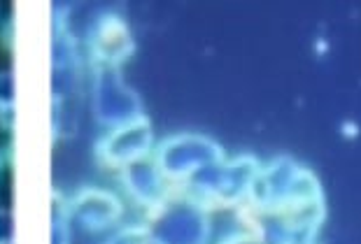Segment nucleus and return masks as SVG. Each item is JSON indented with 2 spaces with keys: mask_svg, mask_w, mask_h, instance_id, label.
<instances>
[{
  "mask_svg": "<svg viewBox=\"0 0 361 244\" xmlns=\"http://www.w3.org/2000/svg\"><path fill=\"white\" fill-rule=\"evenodd\" d=\"M247 203L255 212H282L324 203V191L312 170L289 156H278L261 165Z\"/></svg>",
  "mask_w": 361,
  "mask_h": 244,
  "instance_id": "nucleus-1",
  "label": "nucleus"
},
{
  "mask_svg": "<svg viewBox=\"0 0 361 244\" xmlns=\"http://www.w3.org/2000/svg\"><path fill=\"white\" fill-rule=\"evenodd\" d=\"M259 170L261 163L255 156L224 158L221 163L205 167L184 181V188H187L184 193L196 198L207 210H210V205L245 203Z\"/></svg>",
  "mask_w": 361,
  "mask_h": 244,
  "instance_id": "nucleus-2",
  "label": "nucleus"
},
{
  "mask_svg": "<svg viewBox=\"0 0 361 244\" xmlns=\"http://www.w3.org/2000/svg\"><path fill=\"white\" fill-rule=\"evenodd\" d=\"M154 244H207L212 235L210 210L187 193L168 195L147 224Z\"/></svg>",
  "mask_w": 361,
  "mask_h": 244,
  "instance_id": "nucleus-3",
  "label": "nucleus"
},
{
  "mask_svg": "<svg viewBox=\"0 0 361 244\" xmlns=\"http://www.w3.org/2000/svg\"><path fill=\"white\" fill-rule=\"evenodd\" d=\"M91 112L107 131L145 119L140 96L128 86L124 75L114 65H96L94 86H91Z\"/></svg>",
  "mask_w": 361,
  "mask_h": 244,
  "instance_id": "nucleus-4",
  "label": "nucleus"
},
{
  "mask_svg": "<svg viewBox=\"0 0 361 244\" xmlns=\"http://www.w3.org/2000/svg\"><path fill=\"white\" fill-rule=\"evenodd\" d=\"M226 158L224 147L203 133H178L166 137L154 151V161L168 181H187L196 172Z\"/></svg>",
  "mask_w": 361,
  "mask_h": 244,
  "instance_id": "nucleus-5",
  "label": "nucleus"
},
{
  "mask_svg": "<svg viewBox=\"0 0 361 244\" xmlns=\"http://www.w3.org/2000/svg\"><path fill=\"white\" fill-rule=\"evenodd\" d=\"M152 149H154V131L149 119L145 117L103 135L96 144V156L105 165L124 167L137 158L149 156Z\"/></svg>",
  "mask_w": 361,
  "mask_h": 244,
  "instance_id": "nucleus-6",
  "label": "nucleus"
},
{
  "mask_svg": "<svg viewBox=\"0 0 361 244\" xmlns=\"http://www.w3.org/2000/svg\"><path fill=\"white\" fill-rule=\"evenodd\" d=\"M121 184L126 193L133 198L137 205L149 210H157L168 195V177L154 161V156H145L137 161L121 167Z\"/></svg>",
  "mask_w": 361,
  "mask_h": 244,
  "instance_id": "nucleus-7",
  "label": "nucleus"
},
{
  "mask_svg": "<svg viewBox=\"0 0 361 244\" xmlns=\"http://www.w3.org/2000/svg\"><path fill=\"white\" fill-rule=\"evenodd\" d=\"M121 212L124 205L119 198L103 188H82L68 207V214L87 231H105L121 219Z\"/></svg>",
  "mask_w": 361,
  "mask_h": 244,
  "instance_id": "nucleus-8",
  "label": "nucleus"
},
{
  "mask_svg": "<svg viewBox=\"0 0 361 244\" xmlns=\"http://www.w3.org/2000/svg\"><path fill=\"white\" fill-rule=\"evenodd\" d=\"M135 42L133 35H130L128 26L114 14H105L101 21L96 24L94 35H91V54L96 56L98 65H114L133 54Z\"/></svg>",
  "mask_w": 361,
  "mask_h": 244,
  "instance_id": "nucleus-9",
  "label": "nucleus"
},
{
  "mask_svg": "<svg viewBox=\"0 0 361 244\" xmlns=\"http://www.w3.org/2000/svg\"><path fill=\"white\" fill-rule=\"evenodd\" d=\"M14 105H17V79H14V72L3 70L0 72V117L12 114Z\"/></svg>",
  "mask_w": 361,
  "mask_h": 244,
  "instance_id": "nucleus-10",
  "label": "nucleus"
},
{
  "mask_svg": "<svg viewBox=\"0 0 361 244\" xmlns=\"http://www.w3.org/2000/svg\"><path fill=\"white\" fill-rule=\"evenodd\" d=\"M105 244H149L147 226H128L117 235H112Z\"/></svg>",
  "mask_w": 361,
  "mask_h": 244,
  "instance_id": "nucleus-11",
  "label": "nucleus"
},
{
  "mask_svg": "<svg viewBox=\"0 0 361 244\" xmlns=\"http://www.w3.org/2000/svg\"><path fill=\"white\" fill-rule=\"evenodd\" d=\"M51 244H71V226L63 214L51 219Z\"/></svg>",
  "mask_w": 361,
  "mask_h": 244,
  "instance_id": "nucleus-12",
  "label": "nucleus"
},
{
  "mask_svg": "<svg viewBox=\"0 0 361 244\" xmlns=\"http://www.w3.org/2000/svg\"><path fill=\"white\" fill-rule=\"evenodd\" d=\"M0 244H14V217L7 210H0Z\"/></svg>",
  "mask_w": 361,
  "mask_h": 244,
  "instance_id": "nucleus-13",
  "label": "nucleus"
},
{
  "mask_svg": "<svg viewBox=\"0 0 361 244\" xmlns=\"http://www.w3.org/2000/svg\"><path fill=\"white\" fill-rule=\"evenodd\" d=\"M219 244H266L264 240L259 238V235L252 231H245V233H233V235H228V238H224Z\"/></svg>",
  "mask_w": 361,
  "mask_h": 244,
  "instance_id": "nucleus-14",
  "label": "nucleus"
},
{
  "mask_svg": "<svg viewBox=\"0 0 361 244\" xmlns=\"http://www.w3.org/2000/svg\"><path fill=\"white\" fill-rule=\"evenodd\" d=\"M0 170H3V154H0Z\"/></svg>",
  "mask_w": 361,
  "mask_h": 244,
  "instance_id": "nucleus-15",
  "label": "nucleus"
},
{
  "mask_svg": "<svg viewBox=\"0 0 361 244\" xmlns=\"http://www.w3.org/2000/svg\"><path fill=\"white\" fill-rule=\"evenodd\" d=\"M149 244H154V242H149Z\"/></svg>",
  "mask_w": 361,
  "mask_h": 244,
  "instance_id": "nucleus-16",
  "label": "nucleus"
}]
</instances>
